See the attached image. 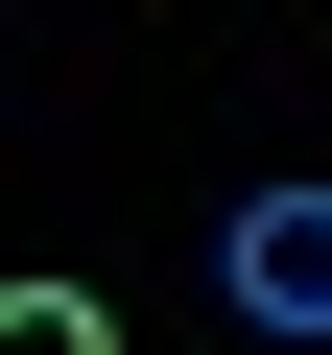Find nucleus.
Wrapping results in <instances>:
<instances>
[{
  "label": "nucleus",
  "mask_w": 332,
  "mask_h": 355,
  "mask_svg": "<svg viewBox=\"0 0 332 355\" xmlns=\"http://www.w3.org/2000/svg\"><path fill=\"white\" fill-rule=\"evenodd\" d=\"M214 308H238L261 355H308V331H332V190H238V214H214Z\"/></svg>",
  "instance_id": "1"
},
{
  "label": "nucleus",
  "mask_w": 332,
  "mask_h": 355,
  "mask_svg": "<svg viewBox=\"0 0 332 355\" xmlns=\"http://www.w3.org/2000/svg\"><path fill=\"white\" fill-rule=\"evenodd\" d=\"M0 355H119V308L95 284H0Z\"/></svg>",
  "instance_id": "2"
}]
</instances>
